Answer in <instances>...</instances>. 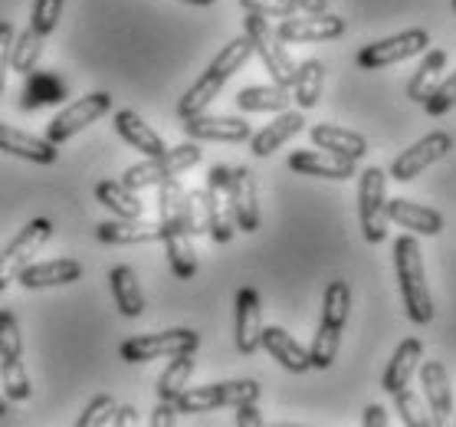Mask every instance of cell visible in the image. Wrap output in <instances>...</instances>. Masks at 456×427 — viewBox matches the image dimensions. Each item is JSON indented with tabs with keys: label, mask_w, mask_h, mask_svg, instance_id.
Masks as SVG:
<instances>
[{
	"label": "cell",
	"mask_w": 456,
	"mask_h": 427,
	"mask_svg": "<svg viewBox=\"0 0 456 427\" xmlns=\"http://www.w3.org/2000/svg\"><path fill=\"white\" fill-rule=\"evenodd\" d=\"M395 270L397 283H401V300H404L407 319L417 325H427L434 319V296H430V286H427L420 243L411 234L395 240Z\"/></svg>",
	"instance_id": "obj_1"
},
{
	"label": "cell",
	"mask_w": 456,
	"mask_h": 427,
	"mask_svg": "<svg viewBox=\"0 0 456 427\" xmlns=\"http://www.w3.org/2000/svg\"><path fill=\"white\" fill-rule=\"evenodd\" d=\"M348 309H352V286L345 280H332L325 286V300H322V323L315 329L309 349L312 368H332L338 342H342V329L348 323Z\"/></svg>",
	"instance_id": "obj_2"
},
{
	"label": "cell",
	"mask_w": 456,
	"mask_h": 427,
	"mask_svg": "<svg viewBox=\"0 0 456 427\" xmlns=\"http://www.w3.org/2000/svg\"><path fill=\"white\" fill-rule=\"evenodd\" d=\"M200 155H204V152H200L194 142L177 145V148H165L161 155H151L148 161H142V165L128 168V171L122 175V185L132 191L155 188V185H161V181H167V177H177L181 171L194 168L200 161Z\"/></svg>",
	"instance_id": "obj_3"
},
{
	"label": "cell",
	"mask_w": 456,
	"mask_h": 427,
	"mask_svg": "<svg viewBox=\"0 0 456 427\" xmlns=\"http://www.w3.org/2000/svg\"><path fill=\"white\" fill-rule=\"evenodd\" d=\"M243 27H247V37H249V43H253V53L263 60L266 73L273 76V83L292 89V83H296V70H299V66H296V60L289 56V50L282 46L280 37L273 33V27L266 23V17L247 13Z\"/></svg>",
	"instance_id": "obj_4"
},
{
	"label": "cell",
	"mask_w": 456,
	"mask_h": 427,
	"mask_svg": "<svg viewBox=\"0 0 456 427\" xmlns=\"http://www.w3.org/2000/svg\"><path fill=\"white\" fill-rule=\"evenodd\" d=\"M259 385L253 378H240V382H220V385L204 388H184L175 398L181 415H200V411H214V407H237L247 401H256Z\"/></svg>",
	"instance_id": "obj_5"
},
{
	"label": "cell",
	"mask_w": 456,
	"mask_h": 427,
	"mask_svg": "<svg viewBox=\"0 0 456 427\" xmlns=\"http://www.w3.org/2000/svg\"><path fill=\"white\" fill-rule=\"evenodd\" d=\"M358 220L368 243L387 237V175L381 168H368L358 181Z\"/></svg>",
	"instance_id": "obj_6"
},
{
	"label": "cell",
	"mask_w": 456,
	"mask_h": 427,
	"mask_svg": "<svg viewBox=\"0 0 456 427\" xmlns=\"http://www.w3.org/2000/svg\"><path fill=\"white\" fill-rule=\"evenodd\" d=\"M200 335L194 329H167V333L132 335L122 342L125 362H155V358H171V355L198 352Z\"/></svg>",
	"instance_id": "obj_7"
},
{
	"label": "cell",
	"mask_w": 456,
	"mask_h": 427,
	"mask_svg": "<svg viewBox=\"0 0 456 427\" xmlns=\"http://www.w3.org/2000/svg\"><path fill=\"white\" fill-rule=\"evenodd\" d=\"M50 237H53V224L46 218H33L30 224H23L20 234L0 250V292L20 276V270L30 263V257L40 250Z\"/></svg>",
	"instance_id": "obj_8"
},
{
	"label": "cell",
	"mask_w": 456,
	"mask_h": 427,
	"mask_svg": "<svg viewBox=\"0 0 456 427\" xmlns=\"http://www.w3.org/2000/svg\"><path fill=\"white\" fill-rule=\"evenodd\" d=\"M430 46V37L427 30L414 27V30H404L397 33V37H387V40H378V43H368L358 50V66L362 70H384V66H395V63H404L417 53H424Z\"/></svg>",
	"instance_id": "obj_9"
},
{
	"label": "cell",
	"mask_w": 456,
	"mask_h": 427,
	"mask_svg": "<svg viewBox=\"0 0 456 427\" xmlns=\"http://www.w3.org/2000/svg\"><path fill=\"white\" fill-rule=\"evenodd\" d=\"M109 109H112V95H109V93H89V95H83L79 103L66 105L60 115H53V122L46 126V138H50L53 145H60V142H69L76 132H83L86 126L99 122V119H102Z\"/></svg>",
	"instance_id": "obj_10"
},
{
	"label": "cell",
	"mask_w": 456,
	"mask_h": 427,
	"mask_svg": "<svg viewBox=\"0 0 456 427\" xmlns=\"http://www.w3.org/2000/svg\"><path fill=\"white\" fill-rule=\"evenodd\" d=\"M450 152H453V138L446 135V132H430V135L414 142L407 152H401V155L391 161V177L401 181V185H407V181L420 177L427 168L434 165V161H440V158H446Z\"/></svg>",
	"instance_id": "obj_11"
},
{
	"label": "cell",
	"mask_w": 456,
	"mask_h": 427,
	"mask_svg": "<svg viewBox=\"0 0 456 427\" xmlns=\"http://www.w3.org/2000/svg\"><path fill=\"white\" fill-rule=\"evenodd\" d=\"M208 208H210V237L217 243H230L237 234V220H233V201H230V168L214 165L208 175Z\"/></svg>",
	"instance_id": "obj_12"
},
{
	"label": "cell",
	"mask_w": 456,
	"mask_h": 427,
	"mask_svg": "<svg viewBox=\"0 0 456 427\" xmlns=\"http://www.w3.org/2000/svg\"><path fill=\"white\" fill-rule=\"evenodd\" d=\"M345 33V21L335 17V13H292V17H282V23L276 27V37L282 43H322V40H335Z\"/></svg>",
	"instance_id": "obj_13"
},
{
	"label": "cell",
	"mask_w": 456,
	"mask_h": 427,
	"mask_svg": "<svg viewBox=\"0 0 456 427\" xmlns=\"http://www.w3.org/2000/svg\"><path fill=\"white\" fill-rule=\"evenodd\" d=\"M161 224V243L167 250V263L177 280H191L198 273V253H194V240L187 234L184 218L158 220Z\"/></svg>",
	"instance_id": "obj_14"
},
{
	"label": "cell",
	"mask_w": 456,
	"mask_h": 427,
	"mask_svg": "<svg viewBox=\"0 0 456 427\" xmlns=\"http://www.w3.org/2000/svg\"><path fill=\"white\" fill-rule=\"evenodd\" d=\"M420 385H424L427 407L434 415V424H453V388H450V375H446L444 362H424L420 358Z\"/></svg>",
	"instance_id": "obj_15"
},
{
	"label": "cell",
	"mask_w": 456,
	"mask_h": 427,
	"mask_svg": "<svg viewBox=\"0 0 456 427\" xmlns=\"http://www.w3.org/2000/svg\"><path fill=\"white\" fill-rule=\"evenodd\" d=\"M230 201H233L237 230L253 234L259 227V191L256 175L249 168H230Z\"/></svg>",
	"instance_id": "obj_16"
},
{
	"label": "cell",
	"mask_w": 456,
	"mask_h": 427,
	"mask_svg": "<svg viewBox=\"0 0 456 427\" xmlns=\"http://www.w3.org/2000/svg\"><path fill=\"white\" fill-rule=\"evenodd\" d=\"M184 132L194 142H247L253 135V128L243 122V119H233V115H191L184 119Z\"/></svg>",
	"instance_id": "obj_17"
},
{
	"label": "cell",
	"mask_w": 456,
	"mask_h": 427,
	"mask_svg": "<svg viewBox=\"0 0 456 427\" xmlns=\"http://www.w3.org/2000/svg\"><path fill=\"white\" fill-rule=\"evenodd\" d=\"M259 335H263V302H259V292L253 286H243L237 292V352H256Z\"/></svg>",
	"instance_id": "obj_18"
},
{
	"label": "cell",
	"mask_w": 456,
	"mask_h": 427,
	"mask_svg": "<svg viewBox=\"0 0 456 427\" xmlns=\"http://www.w3.org/2000/svg\"><path fill=\"white\" fill-rule=\"evenodd\" d=\"M83 276V263L79 260H43V263H27L17 276L23 290H43V286H66V283H76Z\"/></svg>",
	"instance_id": "obj_19"
},
{
	"label": "cell",
	"mask_w": 456,
	"mask_h": 427,
	"mask_svg": "<svg viewBox=\"0 0 456 427\" xmlns=\"http://www.w3.org/2000/svg\"><path fill=\"white\" fill-rule=\"evenodd\" d=\"M0 152L37 161V165H56V158H60V152H56L50 138H37L30 132L7 126V122H0Z\"/></svg>",
	"instance_id": "obj_20"
},
{
	"label": "cell",
	"mask_w": 456,
	"mask_h": 427,
	"mask_svg": "<svg viewBox=\"0 0 456 427\" xmlns=\"http://www.w3.org/2000/svg\"><path fill=\"white\" fill-rule=\"evenodd\" d=\"M66 79L53 70H30L27 73V83H23L20 93V109L23 112H37L43 105H60L66 99Z\"/></svg>",
	"instance_id": "obj_21"
},
{
	"label": "cell",
	"mask_w": 456,
	"mask_h": 427,
	"mask_svg": "<svg viewBox=\"0 0 456 427\" xmlns=\"http://www.w3.org/2000/svg\"><path fill=\"white\" fill-rule=\"evenodd\" d=\"M289 168L299 175L309 177H332V181H348L354 177V161L352 158L332 155V152H292Z\"/></svg>",
	"instance_id": "obj_22"
},
{
	"label": "cell",
	"mask_w": 456,
	"mask_h": 427,
	"mask_svg": "<svg viewBox=\"0 0 456 427\" xmlns=\"http://www.w3.org/2000/svg\"><path fill=\"white\" fill-rule=\"evenodd\" d=\"M95 237L112 247H128V243H151L161 240V224L158 220H142V218H118L105 220L95 227Z\"/></svg>",
	"instance_id": "obj_23"
},
{
	"label": "cell",
	"mask_w": 456,
	"mask_h": 427,
	"mask_svg": "<svg viewBox=\"0 0 456 427\" xmlns=\"http://www.w3.org/2000/svg\"><path fill=\"white\" fill-rule=\"evenodd\" d=\"M309 138H312V145L322 148V152H332V155L352 158V161H358V158L368 155V142H364V135H358V132H352V128L322 122V126L309 128Z\"/></svg>",
	"instance_id": "obj_24"
},
{
	"label": "cell",
	"mask_w": 456,
	"mask_h": 427,
	"mask_svg": "<svg viewBox=\"0 0 456 427\" xmlns=\"http://www.w3.org/2000/svg\"><path fill=\"white\" fill-rule=\"evenodd\" d=\"M387 220H395L397 227L414 230V234H427V237H436L444 230V214H436L434 208L414 204V201L404 198L387 201Z\"/></svg>",
	"instance_id": "obj_25"
},
{
	"label": "cell",
	"mask_w": 456,
	"mask_h": 427,
	"mask_svg": "<svg viewBox=\"0 0 456 427\" xmlns=\"http://www.w3.org/2000/svg\"><path fill=\"white\" fill-rule=\"evenodd\" d=\"M420 358H424V345H420V339H404V342L397 345L395 355H391V362H387V368H384V378H381L384 391L395 395V391L411 385V378H414Z\"/></svg>",
	"instance_id": "obj_26"
},
{
	"label": "cell",
	"mask_w": 456,
	"mask_h": 427,
	"mask_svg": "<svg viewBox=\"0 0 456 427\" xmlns=\"http://www.w3.org/2000/svg\"><path fill=\"white\" fill-rule=\"evenodd\" d=\"M259 345L266 349V352L276 358V362L286 368V372H296V375H302V372H309L312 362H309V352L302 349L296 339H292L286 329H280V325H270V329H263V335H259Z\"/></svg>",
	"instance_id": "obj_27"
},
{
	"label": "cell",
	"mask_w": 456,
	"mask_h": 427,
	"mask_svg": "<svg viewBox=\"0 0 456 427\" xmlns=\"http://www.w3.org/2000/svg\"><path fill=\"white\" fill-rule=\"evenodd\" d=\"M302 126H305L302 112H286V109H282L280 119H273L270 126H263V132L249 135V152L256 158H270L273 152L286 145L292 135H299Z\"/></svg>",
	"instance_id": "obj_28"
},
{
	"label": "cell",
	"mask_w": 456,
	"mask_h": 427,
	"mask_svg": "<svg viewBox=\"0 0 456 427\" xmlns=\"http://www.w3.org/2000/svg\"><path fill=\"white\" fill-rule=\"evenodd\" d=\"M115 128H118V135H122L128 145L135 148V152H145L148 158L161 155V152L167 148L155 128L148 126V122L138 112H132V109H122V112L115 115Z\"/></svg>",
	"instance_id": "obj_29"
},
{
	"label": "cell",
	"mask_w": 456,
	"mask_h": 427,
	"mask_svg": "<svg viewBox=\"0 0 456 427\" xmlns=\"http://www.w3.org/2000/svg\"><path fill=\"white\" fill-rule=\"evenodd\" d=\"M109 283H112V296L118 313L128 316V319H138V316L145 313V292L138 286V276L132 267H115L109 273Z\"/></svg>",
	"instance_id": "obj_30"
},
{
	"label": "cell",
	"mask_w": 456,
	"mask_h": 427,
	"mask_svg": "<svg viewBox=\"0 0 456 427\" xmlns=\"http://www.w3.org/2000/svg\"><path fill=\"white\" fill-rule=\"evenodd\" d=\"M444 70H446V50H427V56L417 66V73L407 83V99L424 105L427 95L434 93L436 86H440V79H444Z\"/></svg>",
	"instance_id": "obj_31"
},
{
	"label": "cell",
	"mask_w": 456,
	"mask_h": 427,
	"mask_svg": "<svg viewBox=\"0 0 456 427\" xmlns=\"http://www.w3.org/2000/svg\"><path fill=\"white\" fill-rule=\"evenodd\" d=\"M289 89L286 86H247L237 93V105L243 112H282L289 109Z\"/></svg>",
	"instance_id": "obj_32"
},
{
	"label": "cell",
	"mask_w": 456,
	"mask_h": 427,
	"mask_svg": "<svg viewBox=\"0 0 456 427\" xmlns=\"http://www.w3.org/2000/svg\"><path fill=\"white\" fill-rule=\"evenodd\" d=\"M224 83H227V79H220L214 70H208V73L200 76L198 83H194L184 95H181V103H177V115H181V119H191V115L208 112V105L220 95Z\"/></svg>",
	"instance_id": "obj_33"
},
{
	"label": "cell",
	"mask_w": 456,
	"mask_h": 427,
	"mask_svg": "<svg viewBox=\"0 0 456 427\" xmlns=\"http://www.w3.org/2000/svg\"><path fill=\"white\" fill-rule=\"evenodd\" d=\"M325 89V66L319 60H305L296 70V83H292V99L299 103V109H315Z\"/></svg>",
	"instance_id": "obj_34"
},
{
	"label": "cell",
	"mask_w": 456,
	"mask_h": 427,
	"mask_svg": "<svg viewBox=\"0 0 456 427\" xmlns=\"http://www.w3.org/2000/svg\"><path fill=\"white\" fill-rule=\"evenodd\" d=\"M191 375H194V352L171 355L167 368L161 372V378H158V388H155L158 401H175V398L187 388Z\"/></svg>",
	"instance_id": "obj_35"
},
{
	"label": "cell",
	"mask_w": 456,
	"mask_h": 427,
	"mask_svg": "<svg viewBox=\"0 0 456 427\" xmlns=\"http://www.w3.org/2000/svg\"><path fill=\"white\" fill-rule=\"evenodd\" d=\"M95 198L102 201L109 210H115L118 218H142V210H145V204L138 201L135 191L125 188L122 181H102V185H95Z\"/></svg>",
	"instance_id": "obj_36"
},
{
	"label": "cell",
	"mask_w": 456,
	"mask_h": 427,
	"mask_svg": "<svg viewBox=\"0 0 456 427\" xmlns=\"http://www.w3.org/2000/svg\"><path fill=\"white\" fill-rule=\"evenodd\" d=\"M249 56H253V43H249V37L243 33V37L230 40L227 46H224V50L214 56V63H210L208 70H214L220 79H230V76L237 73V70H243V66H247Z\"/></svg>",
	"instance_id": "obj_37"
},
{
	"label": "cell",
	"mask_w": 456,
	"mask_h": 427,
	"mask_svg": "<svg viewBox=\"0 0 456 427\" xmlns=\"http://www.w3.org/2000/svg\"><path fill=\"white\" fill-rule=\"evenodd\" d=\"M43 33H37L33 27H27V30L20 33V40L13 43V53H11V66L17 70V73H30V70H37V63H40L43 56Z\"/></svg>",
	"instance_id": "obj_38"
},
{
	"label": "cell",
	"mask_w": 456,
	"mask_h": 427,
	"mask_svg": "<svg viewBox=\"0 0 456 427\" xmlns=\"http://www.w3.org/2000/svg\"><path fill=\"white\" fill-rule=\"evenodd\" d=\"M0 385H4L0 391L7 395V401H27V398L33 395L23 358H13V362H0Z\"/></svg>",
	"instance_id": "obj_39"
},
{
	"label": "cell",
	"mask_w": 456,
	"mask_h": 427,
	"mask_svg": "<svg viewBox=\"0 0 456 427\" xmlns=\"http://www.w3.org/2000/svg\"><path fill=\"white\" fill-rule=\"evenodd\" d=\"M184 227L191 237H210V208L204 191H184Z\"/></svg>",
	"instance_id": "obj_40"
},
{
	"label": "cell",
	"mask_w": 456,
	"mask_h": 427,
	"mask_svg": "<svg viewBox=\"0 0 456 427\" xmlns=\"http://www.w3.org/2000/svg\"><path fill=\"white\" fill-rule=\"evenodd\" d=\"M395 407H397V415H401V421H404L407 427H434V415H430V407H427L424 398L414 395L411 388L395 391Z\"/></svg>",
	"instance_id": "obj_41"
},
{
	"label": "cell",
	"mask_w": 456,
	"mask_h": 427,
	"mask_svg": "<svg viewBox=\"0 0 456 427\" xmlns=\"http://www.w3.org/2000/svg\"><path fill=\"white\" fill-rule=\"evenodd\" d=\"M13 358H23L20 325H17L13 313L0 309V362H13Z\"/></svg>",
	"instance_id": "obj_42"
},
{
	"label": "cell",
	"mask_w": 456,
	"mask_h": 427,
	"mask_svg": "<svg viewBox=\"0 0 456 427\" xmlns=\"http://www.w3.org/2000/svg\"><path fill=\"white\" fill-rule=\"evenodd\" d=\"M115 398L112 395H95L86 411L76 417V427H99V424H112V415H115Z\"/></svg>",
	"instance_id": "obj_43"
},
{
	"label": "cell",
	"mask_w": 456,
	"mask_h": 427,
	"mask_svg": "<svg viewBox=\"0 0 456 427\" xmlns=\"http://www.w3.org/2000/svg\"><path fill=\"white\" fill-rule=\"evenodd\" d=\"M456 105V73L446 76V79H440V86H436L434 93L427 95V115H434V119H440V115H446L450 109Z\"/></svg>",
	"instance_id": "obj_44"
},
{
	"label": "cell",
	"mask_w": 456,
	"mask_h": 427,
	"mask_svg": "<svg viewBox=\"0 0 456 427\" xmlns=\"http://www.w3.org/2000/svg\"><path fill=\"white\" fill-rule=\"evenodd\" d=\"M60 13H62V0H37L30 13V27L37 33H43V37H50L56 30V23H60Z\"/></svg>",
	"instance_id": "obj_45"
},
{
	"label": "cell",
	"mask_w": 456,
	"mask_h": 427,
	"mask_svg": "<svg viewBox=\"0 0 456 427\" xmlns=\"http://www.w3.org/2000/svg\"><path fill=\"white\" fill-rule=\"evenodd\" d=\"M240 7L247 13H256V17H292V13H299V7L292 4V0H240Z\"/></svg>",
	"instance_id": "obj_46"
},
{
	"label": "cell",
	"mask_w": 456,
	"mask_h": 427,
	"mask_svg": "<svg viewBox=\"0 0 456 427\" xmlns=\"http://www.w3.org/2000/svg\"><path fill=\"white\" fill-rule=\"evenodd\" d=\"M11 53H13V27L7 21H0V93H4V86H7Z\"/></svg>",
	"instance_id": "obj_47"
},
{
	"label": "cell",
	"mask_w": 456,
	"mask_h": 427,
	"mask_svg": "<svg viewBox=\"0 0 456 427\" xmlns=\"http://www.w3.org/2000/svg\"><path fill=\"white\" fill-rule=\"evenodd\" d=\"M177 405L175 401H158L155 411H151V417H148V424L151 427H175L177 424Z\"/></svg>",
	"instance_id": "obj_48"
},
{
	"label": "cell",
	"mask_w": 456,
	"mask_h": 427,
	"mask_svg": "<svg viewBox=\"0 0 456 427\" xmlns=\"http://www.w3.org/2000/svg\"><path fill=\"white\" fill-rule=\"evenodd\" d=\"M237 427H263V415L256 411V401H247V405H237V417H233Z\"/></svg>",
	"instance_id": "obj_49"
},
{
	"label": "cell",
	"mask_w": 456,
	"mask_h": 427,
	"mask_svg": "<svg viewBox=\"0 0 456 427\" xmlns=\"http://www.w3.org/2000/svg\"><path fill=\"white\" fill-rule=\"evenodd\" d=\"M362 424H364V427H384V424H387V411H384L381 405H371V407H364V417H362Z\"/></svg>",
	"instance_id": "obj_50"
},
{
	"label": "cell",
	"mask_w": 456,
	"mask_h": 427,
	"mask_svg": "<svg viewBox=\"0 0 456 427\" xmlns=\"http://www.w3.org/2000/svg\"><path fill=\"white\" fill-rule=\"evenodd\" d=\"M135 421H138V411L132 405L115 407V415H112V424L115 427H128V424H135Z\"/></svg>",
	"instance_id": "obj_51"
},
{
	"label": "cell",
	"mask_w": 456,
	"mask_h": 427,
	"mask_svg": "<svg viewBox=\"0 0 456 427\" xmlns=\"http://www.w3.org/2000/svg\"><path fill=\"white\" fill-rule=\"evenodd\" d=\"M292 4L305 13H325L329 11V0H292Z\"/></svg>",
	"instance_id": "obj_52"
},
{
	"label": "cell",
	"mask_w": 456,
	"mask_h": 427,
	"mask_svg": "<svg viewBox=\"0 0 456 427\" xmlns=\"http://www.w3.org/2000/svg\"><path fill=\"white\" fill-rule=\"evenodd\" d=\"M7 415V395H4V391H0V417Z\"/></svg>",
	"instance_id": "obj_53"
},
{
	"label": "cell",
	"mask_w": 456,
	"mask_h": 427,
	"mask_svg": "<svg viewBox=\"0 0 456 427\" xmlns=\"http://www.w3.org/2000/svg\"><path fill=\"white\" fill-rule=\"evenodd\" d=\"M184 4H198V7H210L214 0H184Z\"/></svg>",
	"instance_id": "obj_54"
},
{
	"label": "cell",
	"mask_w": 456,
	"mask_h": 427,
	"mask_svg": "<svg viewBox=\"0 0 456 427\" xmlns=\"http://www.w3.org/2000/svg\"><path fill=\"white\" fill-rule=\"evenodd\" d=\"M453 11H456V0H453Z\"/></svg>",
	"instance_id": "obj_55"
}]
</instances>
